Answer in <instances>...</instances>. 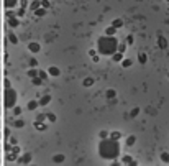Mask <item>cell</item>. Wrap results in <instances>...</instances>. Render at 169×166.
I'll return each mask as SVG.
<instances>
[{"label": "cell", "instance_id": "cell-1", "mask_svg": "<svg viewBox=\"0 0 169 166\" xmlns=\"http://www.w3.org/2000/svg\"><path fill=\"white\" fill-rule=\"evenodd\" d=\"M118 150H120V146H118V143H117L113 138H110V140L103 138L102 145L99 148V153H100L103 158H115L118 155Z\"/></svg>", "mask_w": 169, "mask_h": 166}, {"label": "cell", "instance_id": "cell-2", "mask_svg": "<svg viewBox=\"0 0 169 166\" xmlns=\"http://www.w3.org/2000/svg\"><path fill=\"white\" fill-rule=\"evenodd\" d=\"M99 51L102 53V54H112L115 53V49H117V40L112 36H105L102 40H99Z\"/></svg>", "mask_w": 169, "mask_h": 166}, {"label": "cell", "instance_id": "cell-3", "mask_svg": "<svg viewBox=\"0 0 169 166\" xmlns=\"http://www.w3.org/2000/svg\"><path fill=\"white\" fill-rule=\"evenodd\" d=\"M15 99H17V97H15V92H12V91H10V92H7V97H5V104H7L8 107H12V105L15 104Z\"/></svg>", "mask_w": 169, "mask_h": 166}, {"label": "cell", "instance_id": "cell-4", "mask_svg": "<svg viewBox=\"0 0 169 166\" xmlns=\"http://www.w3.org/2000/svg\"><path fill=\"white\" fill-rule=\"evenodd\" d=\"M28 48H30L31 53H38V51H39V45H38V43H31Z\"/></svg>", "mask_w": 169, "mask_h": 166}, {"label": "cell", "instance_id": "cell-5", "mask_svg": "<svg viewBox=\"0 0 169 166\" xmlns=\"http://www.w3.org/2000/svg\"><path fill=\"white\" fill-rule=\"evenodd\" d=\"M49 74H51V76H59V69L53 66V67H49Z\"/></svg>", "mask_w": 169, "mask_h": 166}, {"label": "cell", "instance_id": "cell-6", "mask_svg": "<svg viewBox=\"0 0 169 166\" xmlns=\"http://www.w3.org/2000/svg\"><path fill=\"white\" fill-rule=\"evenodd\" d=\"M168 46V43H166V40H164V38L163 36H159V48L161 49H164V48Z\"/></svg>", "mask_w": 169, "mask_h": 166}, {"label": "cell", "instance_id": "cell-7", "mask_svg": "<svg viewBox=\"0 0 169 166\" xmlns=\"http://www.w3.org/2000/svg\"><path fill=\"white\" fill-rule=\"evenodd\" d=\"M36 107H38V102H35V100L28 102V109H30V110H35Z\"/></svg>", "mask_w": 169, "mask_h": 166}, {"label": "cell", "instance_id": "cell-8", "mask_svg": "<svg viewBox=\"0 0 169 166\" xmlns=\"http://www.w3.org/2000/svg\"><path fill=\"white\" fill-rule=\"evenodd\" d=\"M49 100H51V97H49V95H44V97L41 99V102H39V104H41V105H46Z\"/></svg>", "mask_w": 169, "mask_h": 166}, {"label": "cell", "instance_id": "cell-9", "mask_svg": "<svg viewBox=\"0 0 169 166\" xmlns=\"http://www.w3.org/2000/svg\"><path fill=\"white\" fill-rule=\"evenodd\" d=\"M63 161H64V156L63 155H56L54 156V163H63Z\"/></svg>", "mask_w": 169, "mask_h": 166}, {"label": "cell", "instance_id": "cell-10", "mask_svg": "<svg viewBox=\"0 0 169 166\" xmlns=\"http://www.w3.org/2000/svg\"><path fill=\"white\" fill-rule=\"evenodd\" d=\"M115 91H113V89H108V91H107V97H108V99H112V97H115Z\"/></svg>", "mask_w": 169, "mask_h": 166}, {"label": "cell", "instance_id": "cell-11", "mask_svg": "<svg viewBox=\"0 0 169 166\" xmlns=\"http://www.w3.org/2000/svg\"><path fill=\"white\" fill-rule=\"evenodd\" d=\"M161 159H163L164 163H169V153H163V155H161Z\"/></svg>", "mask_w": 169, "mask_h": 166}, {"label": "cell", "instance_id": "cell-12", "mask_svg": "<svg viewBox=\"0 0 169 166\" xmlns=\"http://www.w3.org/2000/svg\"><path fill=\"white\" fill-rule=\"evenodd\" d=\"M44 117H46L49 122H54V120H56V115H54V113H48V115H44Z\"/></svg>", "mask_w": 169, "mask_h": 166}, {"label": "cell", "instance_id": "cell-13", "mask_svg": "<svg viewBox=\"0 0 169 166\" xmlns=\"http://www.w3.org/2000/svg\"><path fill=\"white\" fill-rule=\"evenodd\" d=\"M122 25H123V21H122V20H115L112 27H113V28H117V27H122Z\"/></svg>", "mask_w": 169, "mask_h": 166}, {"label": "cell", "instance_id": "cell-14", "mask_svg": "<svg viewBox=\"0 0 169 166\" xmlns=\"http://www.w3.org/2000/svg\"><path fill=\"white\" fill-rule=\"evenodd\" d=\"M125 67H130L131 66V59H123V63H122Z\"/></svg>", "mask_w": 169, "mask_h": 166}, {"label": "cell", "instance_id": "cell-15", "mask_svg": "<svg viewBox=\"0 0 169 166\" xmlns=\"http://www.w3.org/2000/svg\"><path fill=\"white\" fill-rule=\"evenodd\" d=\"M110 138H113V140H118V138H120V132H113L112 135H110Z\"/></svg>", "mask_w": 169, "mask_h": 166}, {"label": "cell", "instance_id": "cell-16", "mask_svg": "<svg viewBox=\"0 0 169 166\" xmlns=\"http://www.w3.org/2000/svg\"><path fill=\"white\" fill-rule=\"evenodd\" d=\"M112 35H115V28L110 27L108 30H107V36H112Z\"/></svg>", "mask_w": 169, "mask_h": 166}, {"label": "cell", "instance_id": "cell-17", "mask_svg": "<svg viewBox=\"0 0 169 166\" xmlns=\"http://www.w3.org/2000/svg\"><path fill=\"white\" fill-rule=\"evenodd\" d=\"M123 163H130V165H135V163L131 161V156H125V158H123Z\"/></svg>", "mask_w": 169, "mask_h": 166}, {"label": "cell", "instance_id": "cell-18", "mask_svg": "<svg viewBox=\"0 0 169 166\" xmlns=\"http://www.w3.org/2000/svg\"><path fill=\"white\" fill-rule=\"evenodd\" d=\"M92 84H94V79H90V77L84 81V86H92Z\"/></svg>", "mask_w": 169, "mask_h": 166}, {"label": "cell", "instance_id": "cell-19", "mask_svg": "<svg viewBox=\"0 0 169 166\" xmlns=\"http://www.w3.org/2000/svg\"><path fill=\"white\" fill-rule=\"evenodd\" d=\"M113 59H115V61H122V53H115Z\"/></svg>", "mask_w": 169, "mask_h": 166}, {"label": "cell", "instance_id": "cell-20", "mask_svg": "<svg viewBox=\"0 0 169 166\" xmlns=\"http://www.w3.org/2000/svg\"><path fill=\"white\" fill-rule=\"evenodd\" d=\"M138 61H140V63H146V56L140 54V56H138Z\"/></svg>", "mask_w": 169, "mask_h": 166}, {"label": "cell", "instance_id": "cell-21", "mask_svg": "<svg viewBox=\"0 0 169 166\" xmlns=\"http://www.w3.org/2000/svg\"><path fill=\"white\" fill-rule=\"evenodd\" d=\"M36 71H33V69H31V71H28V76H30V77H36Z\"/></svg>", "mask_w": 169, "mask_h": 166}, {"label": "cell", "instance_id": "cell-22", "mask_svg": "<svg viewBox=\"0 0 169 166\" xmlns=\"http://www.w3.org/2000/svg\"><path fill=\"white\" fill-rule=\"evenodd\" d=\"M33 84L39 86V84H41V79H39V77H33Z\"/></svg>", "mask_w": 169, "mask_h": 166}, {"label": "cell", "instance_id": "cell-23", "mask_svg": "<svg viewBox=\"0 0 169 166\" xmlns=\"http://www.w3.org/2000/svg\"><path fill=\"white\" fill-rule=\"evenodd\" d=\"M23 125H25L23 120H17V122H15V127H23Z\"/></svg>", "mask_w": 169, "mask_h": 166}, {"label": "cell", "instance_id": "cell-24", "mask_svg": "<svg viewBox=\"0 0 169 166\" xmlns=\"http://www.w3.org/2000/svg\"><path fill=\"white\" fill-rule=\"evenodd\" d=\"M38 7H39V2H36V0H35V3H31V8H33V10H36Z\"/></svg>", "mask_w": 169, "mask_h": 166}, {"label": "cell", "instance_id": "cell-25", "mask_svg": "<svg viewBox=\"0 0 169 166\" xmlns=\"http://www.w3.org/2000/svg\"><path fill=\"white\" fill-rule=\"evenodd\" d=\"M20 161H23V163H28V161H30V155H25V156H23V159H20Z\"/></svg>", "mask_w": 169, "mask_h": 166}, {"label": "cell", "instance_id": "cell-26", "mask_svg": "<svg viewBox=\"0 0 169 166\" xmlns=\"http://www.w3.org/2000/svg\"><path fill=\"white\" fill-rule=\"evenodd\" d=\"M10 25H12V27H17V25H18V21H17V20H13V18H10Z\"/></svg>", "mask_w": 169, "mask_h": 166}, {"label": "cell", "instance_id": "cell-27", "mask_svg": "<svg viewBox=\"0 0 169 166\" xmlns=\"http://www.w3.org/2000/svg\"><path fill=\"white\" fill-rule=\"evenodd\" d=\"M133 141H135V137H130V138L126 140V143H128V145H133Z\"/></svg>", "mask_w": 169, "mask_h": 166}, {"label": "cell", "instance_id": "cell-28", "mask_svg": "<svg viewBox=\"0 0 169 166\" xmlns=\"http://www.w3.org/2000/svg\"><path fill=\"white\" fill-rule=\"evenodd\" d=\"M20 107H15V109H13V113H15V115H20Z\"/></svg>", "mask_w": 169, "mask_h": 166}, {"label": "cell", "instance_id": "cell-29", "mask_svg": "<svg viewBox=\"0 0 169 166\" xmlns=\"http://www.w3.org/2000/svg\"><path fill=\"white\" fill-rule=\"evenodd\" d=\"M36 15L38 17H43L44 15V10H36Z\"/></svg>", "mask_w": 169, "mask_h": 166}, {"label": "cell", "instance_id": "cell-30", "mask_svg": "<svg viewBox=\"0 0 169 166\" xmlns=\"http://www.w3.org/2000/svg\"><path fill=\"white\" fill-rule=\"evenodd\" d=\"M10 40H12V43H18V41H17V36H15V35H10Z\"/></svg>", "mask_w": 169, "mask_h": 166}, {"label": "cell", "instance_id": "cell-31", "mask_svg": "<svg viewBox=\"0 0 169 166\" xmlns=\"http://www.w3.org/2000/svg\"><path fill=\"white\" fill-rule=\"evenodd\" d=\"M100 138H107V132H100Z\"/></svg>", "mask_w": 169, "mask_h": 166}, {"label": "cell", "instance_id": "cell-32", "mask_svg": "<svg viewBox=\"0 0 169 166\" xmlns=\"http://www.w3.org/2000/svg\"><path fill=\"white\" fill-rule=\"evenodd\" d=\"M126 43H128V45H131V43H133V36H128V38H126Z\"/></svg>", "mask_w": 169, "mask_h": 166}, {"label": "cell", "instance_id": "cell-33", "mask_svg": "<svg viewBox=\"0 0 169 166\" xmlns=\"http://www.w3.org/2000/svg\"><path fill=\"white\" fill-rule=\"evenodd\" d=\"M43 7H44V8L49 7V2H48V0H43Z\"/></svg>", "mask_w": 169, "mask_h": 166}, {"label": "cell", "instance_id": "cell-34", "mask_svg": "<svg viewBox=\"0 0 169 166\" xmlns=\"http://www.w3.org/2000/svg\"><path fill=\"white\" fill-rule=\"evenodd\" d=\"M118 49H120V53H123V51H125V45H120V46H118Z\"/></svg>", "mask_w": 169, "mask_h": 166}, {"label": "cell", "instance_id": "cell-35", "mask_svg": "<svg viewBox=\"0 0 169 166\" xmlns=\"http://www.w3.org/2000/svg\"><path fill=\"white\" fill-rule=\"evenodd\" d=\"M30 64H31V66H36V64H38L36 59H31V61H30Z\"/></svg>", "mask_w": 169, "mask_h": 166}, {"label": "cell", "instance_id": "cell-36", "mask_svg": "<svg viewBox=\"0 0 169 166\" xmlns=\"http://www.w3.org/2000/svg\"><path fill=\"white\" fill-rule=\"evenodd\" d=\"M168 76H169V74H168Z\"/></svg>", "mask_w": 169, "mask_h": 166}]
</instances>
